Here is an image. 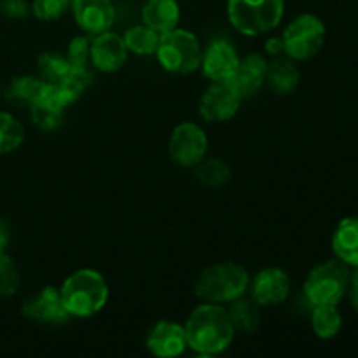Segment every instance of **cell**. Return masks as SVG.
Listing matches in <instances>:
<instances>
[{
    "instance_id": "obj_1",
    "label": "cell",
    "mask_w": 358,
    "mask_h": 358,
    "mask_svg": "<svg viewBox=\"0 0 358 358\" xmlns=\"http://www.w3.org/2000/svg\"><path fill=\"white\" fill-rule=\"evenodd\" d=\"M187 348L203 357L220 355L234 341L233 322L224 304L203 303L192 310L184 324Z\"/></svg>"
},
{
    "instance_id": "obj_2",
    "label": "cell",
    "mask_w": 358,
    "mask_h": 358,
    "mask_svg": "<svg viewBox=\"0 0 358 358\" xmlns=\"http://www.w3.org/2000/svg\"><path fill=\"white\" fill-rule=\"evenodd\" d=\"M65 310L73 318H90L100 313L108 303L107 280L94 269L83 268L73 271L59 287Z\"/></svg>"
},
{
    "instance_id": "obj_3",
    "label": "cell",
    "mask_w": 358,
    "mask_h": 358,
    "mask_svg": "<svg viewBox=\"0 0 358 358\" xmlns=\"http://www.w3.org/2000/svg\"><path fill=\"white\" fill-rule=\"evenodd\" d=\"M250 275L234 261L217 262L199 273L194 282V294L203 303L229 304L248 292Z\"/></svg>"
},
{
    "instance_id": "obj_4",
    "label": "cell",
    "mask_w": 358,
    "mask_h": 358,
    "mask_svg": "<svg viewBox=\"0 0 358 358\" xmlns=\"http://www.w3.org/2000/svg\"><path fill=\"white\" fill-rule=\"evenodd\" d=\"M283 0H227V17L236 31L259 37L275 30L283 20Z\"/></svg>"
},
{
    "instance_id": "obj_5",
    "label": "cell",
    "mask_w": 358,
    "mask_h": 358,
    "mask_svg": "<svg viewBox=\"0 0 358 358\" xmlns=\"http://www.w3.org/2000/svg\"><path fill=\"white\" fill-rule=\"evenodd\" d=\"M154 56L166 72L189 76L201 65L203 48L192 31L177 27L166 34H161Z\"/></svg>"
},
{
    "instance_id": "obj_6",
    "label": "cell",
    "mask_w": 358,
    "mask_h": 358,
    "mask_svg": "<svg viewBox=\"0 0 358 358\" xmlns=\"http://www.w3.org/2000/svg\"><path fill=\"white\" fill-rule=\"evenodd\" d=\"M350 280V266L339 259L320 262L315 266L304 282V296L311 306H320V304H336L348 294Z\"/></svg>"
},
{
    "instance_id": "obj_7",
    "label": "cell",
    "mask_w": 358,
    "mask_h": 358,
    "mask_svg": "<svg viewBox=\"0 0 358 358\" xmlns=\"http://www.w3.org/2000/svg\"><path fill=\"white\" fill-rule=\"evenodd\" d=\"M285 56L294 62H306L317 56L325 42V24L315 14H299L282 34Z\"/></svg>"
},
{
    "instance_id": "obj_8",
    "label": "cell",
    "mask_w": 358,
    "mask_h": 358,
    "mask_svg": "<svg viewBox=\"0 0 358 358\" xmlns=\"http://www.w3.org/2000/svg\"><path fill=\"white\" fill-rule=\"evenodd\" d=\"M208 136L205 129L191 121L175 126L168 142L170 159L180 168H194L206 157Z\"/></svg>"
},
{
    "instance_id": "obj_9",
    "label": "cell",
    "mask_w": 358,
    "mask_h": 358,
    "mask_svg": "<svg viewBox=\"0 0 358 358\" xmlns=\"http://www.w3.org/2000/svg\"><path fill=\"white\" fill-rule=\"evenodd\" d=\"M241 101L227 83H212L199 98L198 112L206 122H226L238 114Z\"/></svg>"
},
{
    "instance_id": "obj_10",
    "label": "cell",
    "mask_w": 358,
    "mask_h": 358,
    "mask_svg": "<svg viewBox=\"0 0 358 358\" xmlns=\"http://www.w3.org/2000/svg\"><path fill=\"white\" fill-rule=\"evenodd\" d=\"M248 292L261 308L278 306L290 296V276L282 268H264L250 278Z\"/></svg>"
},
{
    "instance_id": "obj_11",
    "label": "cell",
    "mask_w": 358,
    "mask_h": 358,
    "mask_svg": "<svg viewBox=\"0 0 358 358\" xmlns=\"http://www.w3.org/2000/svg\"><path fill=\"white\" fill-rule=\"evenodd\" d=\"M238 63H240V56H238L236 48L227 38H213L205 49H203L201 56V69L203 76L210 80V83H226L233 72L236 70Z\"/></svg>"
},
{
    "instance_id": "obj_12",
    "label": "cell",
    "mask_w": 358,
    "mask_h": 358,
    "mask_svg": "<svg viewBox=\"0 0 358 358\" xmlns=\"http://www.w3.org/2000/svg\"><path fill=\"white\" fill-rule=\"evenodd\" d=\"M128 49L119 34L107 30L91 37L90 59L91 66L101 73H114L124 66Z\"/></svg>"
},
{
    "instance_id": "obj_13",
    "label": "cell",
    "mask_w": 358,
    "mask_h": 358,
    "mask_svg": "<svg viewBox=\"0 0 358 358\" xmlns=\"http://www.w3.org/2000/svg\"><path fill=\"white\" fill-rule=\"evenodd\" d=\"M70 9L77 27L90 37L110 30L115 21L112 0H72Z\"/></svg>"
},
{
    "instance_id": "obj_14",
    "label": "cell",
    "mask_w": 358,
    "mask_h": 358,
    "mask_svg": "<svg viewBox=\"0 0 358 358\" xmlns=\"http://www.w3.org/2000/svg\"><path fill=\"white\" fill-rule=\"evenodd\" d=\"M145 348L157 358H175L187 350V336L182 324L171 320H161L149 329L145 338Z\"/></svg>"
},
{
    "instance_id": "obj_15",
    "label": "cell",
    "mask_w": 358,
    "mask_h": 358,
    "mask_svg": "<svg viewBox=\"0 0 358 358\" xmlns=\"http://www.w3.org/2000/svg\"><path fill=\"white\" fill-rule=\"evenodd\" d=\"M23 315L34 322L51 325H62L70 320L69 311L65 310L62 301V294L56 287H44L41 292L28 297L21 308Z\"/></svg>"
},
{
    "instance_id": "obj_16",
    "label": "cell",
    "mask_w": 358,
    "mask_h": 358,
    "mask_svg": "<svg viewBox=\"0 0 358 358\" xmlns=\"http://www.w3.org/2000/svg\"><path fill=\"white\" fill-rule=\"evenodd\" d=\"M266 72H268V62L264 56L252 52L240 58L236 70L226 83L233 87V91L241 100H248L255 96L266 84Z\"/></svg>"
},
{
    "instance_id": "obj_17",
    "label": "cell",
    "mask_w": 358,
    "mask_h": 358,
    "mask_svg": "<svg viewBox=\"0 0 358 358\" xmlns=\"http://www.w3.org/2000/svg\"><path fill=\"white\" fill-rule=\"evenodd\" d=\"M301 83V72L296 66V62L289 56H276L271 63H268L266 72V84L269 90L280 96L294 93Z\"/></svg>"
},
{
    "instance_id": "obj_18",
    "label": "cell",
    "mask_w": 358,
    "mask_h": 358,
    "mask_svg": "<svg viewBox=\"0 0 358 358\" xmlns=\"http://www.w3.org/2000/svg\"><path fill=\"white\" fill-rule=\"evenodd\" d=\"M142 21L157 34H166L178 27L180 6L177 0H147L142 7Z\"/></svg>"
},
{
    "instance_id": "obj_19",
    "label": "cell",
    "mask_w": 358,
    "mask_h": 358,
    "mask_svg": "<svg viewBox=\"0 0 358 358\" xmlns=\"http://www.w3.org/2000/svg\"><path fill=\"white\" fill-rule=\"evenodd\" d=\"M332 250L336 259L358 268V215L346 217L338 224L332 234Z\"/></svg>"
},
{
    "instance_id": "obj_20",
    "label": "cell",
    "mask_w": 358,
    "mask_h": 358,
    "mask_svg": "<svg viewBox=\"0 0 358 358\" xmlns=\"http://www.w3.org/2000/svg\"><path fill=\"white\" fill-rule=\"evenodd\" d=\"M44 84L45 83L38 76H16L10 79L9 86L3 91V96L7 103L14 107L30 108L41 96Z\"/></svg>"
},
{
    "instance_id": "obj_21",
    "label": "cell",
    "mask_w": 358,
    "mask_h": 358,
    "mask_svg": "<svg viewBox=\"0 0 358 358\" xmlns=\"http://www.w3.org/2000/svg\"><path fill=\"white\" fill-rule=\"evenodd\" d=\"M227 313H229V318L236 332L254 334L261 327V306L250 296H241L238 299L231 301L229 306H227Z\"/></svg>"
},
{
    "instance_id": "obj_22",
    "label": "cell",
    "mask_w": 358,
    "mask_h": 358,
    "mask_svg": "<svg viewBox=\"0 0 358 358\" xmlns=\"http://www.w3.org/2000/svg\"><path fill=\"white\" fill-rule=\"evenodd\" d=\"M161 34L154 31L147 24H135L129 27L122 35L128 52L136 56H152L156 55L157 44H159Z\"/></svg>"
},
{
    "instance_id": "obj_23",
    "label": "cell",
    "mask_w": 358,
    "mask_h": 358,
    "mask_svg": "<svg viewBox=\"0 0 358 358\" xmlns=\"http://www.w3.org/2000/svg\"><path fill=\"white\" fill-rule=\"evenodd\" d=\"M343 327V317L336 304H320L311 311V329L320 339H332Z\"/></svg>"
},
{
    "instance_id": "obj_24",
    "label": "cell",
    "mask_w": 358,
    "mask_h": 358,
    "mask_svg": "<svg viewBox=\"0 0 358 358\" xmlns=\"http://www.w3.org/2000/svg\"><path fill=\"white\" fill-rule=\"evenodd\" d=\"M196 178L203 187L217 189L226 185L231 180V168L226 161L210 157L203 159L201 163L196 164Z\"/></svg>"
},
{
    "instance_id": "obj_25",
    "label": "cell",
    "mask_w": 358,
    "mask_h": 358,
    "mask_svg": "<svg viewBox=\"0 0 358 358\" xmlns=\"http://www.w3.org/2000/svg\"><path fill=\"white\" fill-rule=\"evenodd\" d=\"M70 72V63L65 55L55 51L42 52L37 58V76L44 83H59Z\"/></svg>"
},
{
    "instance_id": "obj_26",
    "label": "cell",
    "mask_w": 358,
    "mask_h": 358,
    "mask_svg": "<svg viewBox=\"0 0 358 358\" xmlns=\"http://www.w3.org/2000/svg\"><path fill=\"white\" fill-rule=\"evenodd\" d=\"M23 140V124L9 112H0V154L14 152Z\"/></svg>"
},
{
    "instance_id": "obj_27",
    "label": "cell",
    "mask_w": 358,
    "mask_h": 358,
    "mask_svg": "<svg viewBox=\"0 0 358 358\" xmlns=\"http://www.w3.org/2000/svg\"><path fill=\"white\" fill-rule=\"evenodd\" d=\"M30 117L31 122L42 131H55L63 124L65 110H59V108L45 103L44 100H37L30 107Z\"/></svg>"
},
{
    "instance_id": "obj_28",
    "label": "cell",
    "mask_w": 358,
    "mask_h": 358,
    "mask_svg": "<svg viewBox=\"0 0 358 358\" xmlns=\"http://www.w3.org/2000/svg\"><path fill=\"white\" fill-rule=\"evenodd\" d=\"M90 45H91L90 35H77V37H73L72 41L69 42V48H66L65 56L70 63V69H77V70L93 69L90 59Z\"/></svg>"
},
{
    "instance_id": "obj_29",
    "label": "cell",
    "mask_w": 358,
    "mask_h": 358,
    "mask_svg": "<svg viewBox=\"0 0 358 358\" xmlns=\"http://www.w3.org/2000/svg\"><path fill=\"white\" fill-rule=\"evenodd\" d=\"M20 287V273L7 254H0V297H10Z\"/></svg>"
},
{
    "instance_id": "obj_30",
    "label": "cell",
    "mask_w": 358,
    "mask_h": 358,
    "mask_svg": "<svg viewBox=\"0 0 358 358\" xmlns=\"http://www.w3.org/2000/svg\"><path fill=\"white\" fill-rule=\"evenodd\" d=\"M72 0H31V14L41 21H56L66 13Z\"/></svg>"
},
{
    "instance_id": "obj_31",
    "label": "cell",
    "mask_w": 358,
    "mask_h": 358,
    "mask_svg": "<svg viewBox=\"0 0 358 358\" xmlns=\"http://www.w3.org/2000/svg\"><path fill=\"white\" fill-rule=\"evenodd\" d=\"M0 13L10 20H23L31 13L27 0H0Z\"/></svg>"
},
{
    "instance_id": "obj_32",
    "label": "cell",
    "mask_w": 358,
    "mask_h": 358,
    "mask_svg": "<svg viewBox=\"0 0 358 358\" xmlns=\"http://www.w3.org/2000/svg\"><path fill=\"white\" fill-rule=\"evenodd\" d=\"M264 49H266V52H268V55L275 56V58H276V56L285 55V45H283L282 35H280V37H269L268 41H266Z\"/></svg>"
},
{
    "instance_id": "obj_33",
    "label": "cell",
    "mask_w": 358,
    "mask_h": 358,
    "mask_svg": "<svg viewBox=\"0 0 358 358\" xmlns=\"http://www.w3.org/2000/svg\"><path fill=\"white\" fill-rule=\"evenodd\" d=\"M348 294H350V303H352V306L355 308V311H358V268H355V271L352 273Z\"/></svg>"
},
{
    "instance_id": "obj_34",
    "label": "cell",
    "mask_w": 358,
    "mask_h": 358,
    "mask_svg": "<svg viewBox=\"0 0 358 358\" xmlns=\"http://www.w3.org/2000/svg\"><path fill=\"white\" fill-rule=\"evenodd\" d=\"M10 241V231L3 220H0V254H6L7 247Z\"/></svg>"
}]
</instances>
